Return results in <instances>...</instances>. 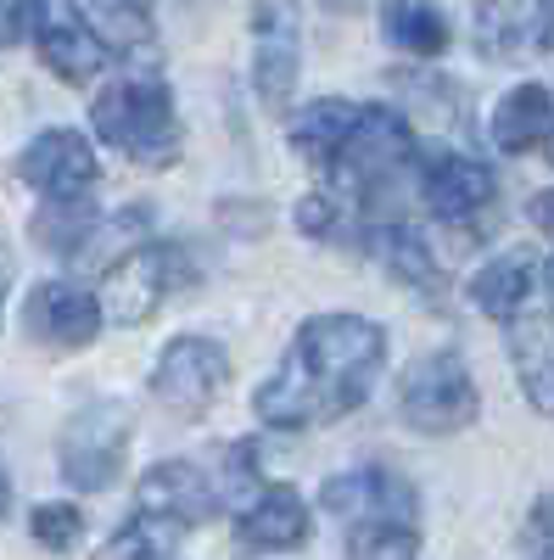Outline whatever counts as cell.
<instances>
[{"label":"cell","instance_id":"e575fe53","mask_svg":"<svg viewBox=\"0 0 554 560\" xmlns=\"http://www.w3.org/2000/svg\"><path fill=\"white\" fill-rule=\"evenodd\" d=\"M538 560H554V544H543V555H538Z\"/></svg>","mask_w":554,"mask_h":560},{"label":"cell","instance_id":"30bf717a","mask_svg":"<svg viewBox=\"0 0 554 560\" xmlns=\"http://www.w3.org/2000/svg\"><path fill=\"white\" fill-rule=\"evenodd\" d=\"M102 298L73 287V280H39V287L23 298V331L39 348H90L102 337Z\"/></svg>","mask_w":554,"mask_h":560},{"label":"cell","instance_id":"e0dca14e","mask_svg":"<svg viewBox=\"0 0 554 560\" xmlns=\"http://www.w3.org/2000/svg\"><path fill=\"white\" fill-rule=\"evenodd\" d=\"M532 298H538V264L527 253H504V258L482 264L471 280V303L498 325H521Z\"/></svg>","mask_w":554,"mask_h":560},{"label":"cell","instance_id":"f1b7e54d","mask_svg":"<svg viewBox=\"0 0 554 560\" xmlns=\"http://www.w3.org/2000/svg\"><path fill=\"white\" fill-rule=\"evenodd\" d=\"M532 533H538L543 544H554V493L538 499V510H532Z\"/></svg>","mask_w":554,"mask_h":560},{"label":"cell","instance_id":"d4e9b609","mask_svg":"<svg viewBox=\"0 0 554 560\" xmlns=\"http://www.w3.org/2000/svg\"><path fill=\"white\" fill-rule=\"evenodd\" d=\"M347 560H421L414 522H364L347 533Z\"/></svg>","mask_w":554,"mask_h":560},{"label":"cell","instance_id":"d6986e66","mask_svg":"<svg viewBox=\"0 0 554 560\" xmlns=\"http://www.w3.org/2000/svg\"><path fill=\"white\" fill-rule=\"evenodd\" d=\"M493 147L498 152H532V147H543L549 140V129H554V96H549V84H516L510 96H504L498 107H493Z\"/></svg>","mask_w":554,"mask_h":560},{"label":"cell","instance_id":"4fadbf2b","mask_svg":"<svg viewBox=\"0 0 554 560\" xmlns=\"http://www.w3.org/2000/svg\"><path fill=\"white\" fill-rule=\"evenodd\" d=\"M421 197L437 219L448 224H471L498 202V179L487 163L476 158H459V152H432L421 163Z\"/></svg>","mask_w":554,"mask_h":560},{"label":"cell","instance_id":"9a60e30c","mask_svg":"<svg viewBox=\"0 0 554 560\" xmlns=\"http://www.w3.org/2000/svg\"><path fill=\"white\" fill-rule=\"evenodd\" d=\"M358 247L376 258L398 287H414L426 303H443V269H437V258H432L421 230H409L403 219H369L358 230Z\"/></svg>","mask_w":554,"mask_h":560},{"label":"cell","instance_id":"d6a6232c","mask_svg":"<svg viewBox=\"0 0 554 560\" xmlns=\"http://www.w3.org/2000/svg\"><path fill=\"white\" fill-rule=\"evenodd\" d=\"M543 287H549V298H554V258L543 264Z\"/></svg>","mask_w":554,"mask_h":560},{"label":"cell","instance_id":"5b68a950","mask_svg":"<svg viewBox=\"0 0 554 560\" xmlns=\"http://www.w3.org/2000/svg\"><path fill=\"white\" fill-rule=\"evenodd\" d=\"M197 264L179 242H146L134 247L123 264L107 269V287H102V314L113 325H146L157 308H168L179 292H191Z\"/></svg>","mask_w":554,"mask_h":560},{"label":"cell","instance_id":"83f0119b","mask_svg":"<svg viewBox=\"0 0 554 560\" xmlns=\"http://www.w3.org/2000/svg\"><path fill=\"white\" fill-rule=\"evenodd\" d=\"M527 213H532V224L543 230V236H554V191H538Z\"/></svg>","mask_w":554,"mask_h":560},{"label":"cell","instance_id":"8fae6325","mask_svg":"<svg viewBox=\"0 0 554 560\" xmlns=\"http://www.w3.org/2000/svg\"><path fill=\"white\" fill-rule=\"evenodd\" d=\"M471 39L487 62H516L554 51V0H482Z\"/></svg>","mask_w":554,"mask_h":560},{"label":"cell","instance_id":"4dcf8cb0","mask_svg":"<svg viewBox=\"0 0 554 560\" xmlns=\"http://www.w3.org/2000/svg\"><path fill=\"white\" fill-rule=\"evenodd\" d=\"M7 287H12V253L0 247V303H7Z\"/></svg>","mask_w":554,"mask_h":560},{"label":"cell","instance_id":"f546056e","mask_svg":"<svg viewBox=\"0 0 554 560\" xmlns=\"http://www.w3.org/2000/svg\"><path fill=\"white\" fill-rule=\"evenodd\" d=\"M7 510H12V477H7V465H0V522H7Z\"/></svg>","mask_w":554,"mask_h":560},{"label":"cell","instance_id":"ac0fdd59","mask_svg":"<svg viewBox=\"0 0 554 560\" xmlns=\"http://www.w3.org/2000/svg\"><path fill=\"white\" fill-rule=\"evenodd\" d=\"M34 51H39L45 68H51L57 79H68V84H90V79L107 68V57H113L79 18H51V23L34 34Z\"/></svg>","mask_w":554,"mask_h":560},{"label":"cell","instance_id":"ba28073f","mask_svg":"<svg viewBox=\"0 0 554 560\" xmlns=\"http://www.w3.org/2000/svg\"><path fill=\"white\" fill-rule=\"evenodd\" d=\"M17 179L45 202H84L102 179V158L79 129H39L17 152Z\"/></svg>","mask_w":554,"mask_h":560},{"label":"cell","instance_id":"7402d4cb","mask_svg":"<svg viewBox=\"0 0 554 560\" xmlns=\"http://www.w3.org/2000/svg\"><path fill=\"white\" fill-rule=\"evenodd\" d=\"M510 359H516V376H521L527 404L538 415H554V314L516 325V331H510Z\"/></svg>","mask_w":554,"mask_h":560},{"label":"cell","instance_id":"44dd1931","mask_svg":"<svg viewBox=\"0 0 554 560\" xmlns=\"http://www.w3.org/2000/svg\"><path fill=\"white\" fill-rule=\"evenodd\" d=\"M68 7L113 57H134L152 45V0H68Z\"/></svg>","mask_w":554,"mask_h":560},{"label":"cell","instance_id":"52a82bcc","mask_svg":"<svg viewBox=\"0 0 554 560\" xmlns=\"http://www.w3.org/2000/svg\"><path fill=\"white\" fill-rule=\"evenodd\" d=\"M229 387V353L213 337H174L152 364V398L174 415H208Z\"/></svg>","mask_w":554,"mask_h":560},{"label":"cell","instance_id":"3957f363","mask_svg":"<svg viewBox=\"0 0 554 560\" xmlns=\"http://www.w3.org/2000/svg\"><path fill=\"white\" fill-rule=\"evenodd\" d=\"M398 415L409 432L421 438H453L482 415V393L471 382V364L453 348H437L426 359H414L398 376Z\"/></svg>","mask_w":554,"mask_h":560},{"label":"cell","instance_id":"ffe728a7","mask_svg":"<svg viewBox=\"0 0 554 560\" xmlns=\"http://www.w3.org/2000/svg\"><path fill=\"white\" fill-rule=\"evenodd\" d=\"M358 113L364 107H353L347 96H319V102H308L297 118H292V152L297 158H308V163H337V152L347 147V135L358 129Z\"/></svg>","mask_w":554,"mask_h":560},{"label":"cell","instance_id":"836d02e7","mask_svg":"<svg viewBox=\"0 0 554 560\" xmlns=\"http://www.w3.org/2000/svg\"><path fill=\"white\" fill-rule=\"evenodd\" d=\"M0 45H7V0H0Z\"/></svg>","mask_w":554,"mask_h":560},{"label":"cell","instance_id":"2e32d148","mask_svg":"<svg viewBox=\"0 0 554 560\" xmlns=\"http://www.w3.org/2000/svg\"><path fill=\"white\" fill-rule=\"evenodd\" d=\"M236 538L252 555H286L297 544H308V504L297 488L274 482L258 499H247V510L236 516Z\"/></svg>","mask_w":554,"mask_h":560},{"label":"cell","instance_id":"6da1fadb","mask_svg":"<svg viewBox=\"0 0 554 560\" xmlns=\"http://www.w3.org/2000/svg\"><path fill=\"white\" fill-rule=\"evenodd\" d=\"M387 370V331L364 314H314L297 325L286 359L252 393L263 427H331L376 393Z\"/></svg>","mask_w":554,"mask_h":560},{"label":"cell","instance_id":"5bb4252c","mask_svg":"<svg viewBox=\"0 0 554 560\" xmlns=\"http://www.w3.org/2000/svg\"><path fill=\"white\" fill-rule=\"evenodd\" d=\"M134 510L179 522V527H197L219 510V482L191 459H157L141 477V488H134Z\"/></svg>","mask_w":554,"mask_h":560},{"label":"cell","instance_id":"8992f818","mask_svg":"<svg viewBox=\"0 0 554 560\" xmlns=\"http://www.w3.org/2000/svg\"><path fill=\"white\" fill-rule=\"evenodd\" d=\"M129 438H134V420L118 398H96L84 404L62 438H57V465H62V482L79 488V493H102L118 482L123 471V454H129Z\"/></svg>","mask_w":554,"mask_h":560},{"label":"cell","instance_id":"d590c367","mask_svg":"<svg viewBox=\"0 0 554 560\" xmlns=\"http://www.w3.org/2000/svg\"><path fill=\"white\" fill-rule=\"evenodd\" d=\"M549 158H554V152H549Z\"/></svg>","mask_w":554,"mask_h":560},{"label":"cell","instance_id":"1f68e13d","mask_svg":"<svg viewBox=\"0 0 554 560\" xmlns=\"http://www.w3.org/2000/svg\"><path fill=\"white\" fill-rule=\"evenodd\" d=\"M319 7H326V12H358L364 0H319Z\"/></svg>","mask_w":554,"mask_h":560},{"label":"cell","instance_id":"277c9868","mask_svg":"<svg viewBox=\"0 0 554 560\" xmlns=\"http://www.w3.org/2000/svg\"><path fill=\"white\" fill-rule=\"evenodd\" d=\"M414 158V135H409V118L398 107H364L358 113V129L347 135V147L337 152V185L347 197L369 202V208H381L392 197V185L398 174L409 168ZM337 191V197H342Z\"/></svg>","mask_w":554,"mask_h":560},{"label":"cell","instance_id":"cb8c5ba5","mask_svg":"<svg viewBox=\"0 0 554 560\" xmlns=\"http://www.w3.org/2000/svg\"><path fill=\"white\" fill-rule=\"evenodd\" d=\"M179 538H185L179 522H163V516L134 510V516L102 544L96 560H174V555H179Z\"/></svg>","mask_w":554,"mask_h":560},{"label":"cell","instance_id":"9c48e42d","mask_svg":"<svg viewBox=\"0 0 554 560\" xmlns=\"http://www.w3.org/2000/svg\"><path fill=\"white\" fill-rule=\"evenodd\" d=\"M303 73V23L292 0H258L252 7V90L269 113L292 107Z\"/></svg>","mask_w":554,"mask_h":560},{"label":"cell","instance_id":"7a4b0ae2","mask_svg":"<svg viewBox=\"0 0 554 560\" xmlns=\"http://www.w3.org/2000/svg\"><path fill=\"white\" fill-rule=\"evenodd\" d=\"M90 124H96V135L113 152H123L141 168H168L179 158V118H174V96L163 79L107 84L96 107H90Z\"/></svg>","mask_w":554,"mask_h":560},{"label":"cell","instance_id":"603a6c76","mask_svg":"<svg viewBox=\"0 0 554 560\" xmlns=\"http://www.w3.org/2000/svg\"><path fill=\"white\" fill-rule=\"evenodd\" d=\"M381 39L403 57H443L448 51V18L432 0H381Z\"/></svg>","mask_w":554,"mask_h":560},{"label":"cell","instance_id":"7c38bea8","mask_svg":"<svg viewBox=\"0 0 554 560\" xmlns=\"http://www.w3.org/2000/svg\"><path fill=\"white\" fill-rule=\"evenodd\" d=\"M319 510L364 527V522H414V488L387 465H358L319 488Z\"/></svg>","mask_w":554,"mask_h":560},{"label":"cell","instance_id":"484cf974","mask_svg":"<svg viewBox=\"0 0 554 560\" xmlns=\"http://www.w3.org/2000/svg\"><path fill=\"white\" fill-rule=\"evenodd\" d=\"M28 533H34V544H45L51 555H68L84 538V510H73V504H34Z\"/></svg>","mask_w":554,"mask_h":560},{"label":"cell","instance_id":"4316f807","mask_svg":"<svg viewBox=\"0 0 554 560\" xmlns=\"http://www.w3.org/2000/svg\"><path fill=\"white\" fill-rule=\"evenodd\" d=\"M297 224H303V236H314V242L342 236V197H337V191L303 197V202H297Z\"/></svg>","mask_w":554,"mask_h":560}]
</instances>
